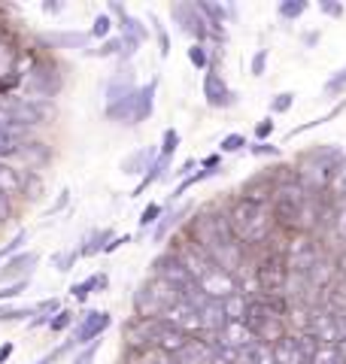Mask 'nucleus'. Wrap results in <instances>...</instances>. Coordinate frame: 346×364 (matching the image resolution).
<instances>
[{
	"instance_id": "nucleus-1",
	"label": "nucleus",
	"mask_w": 346,
	"mask_h": 364,
	"mask_svg": "<svg viewBox=\"0 0 346 364\" xmlns=\"http://www.w3.org/2000/svg\"><path fill=\"white\" fill-rule=\"evenodd\" d=\"M228 215V225L234 237L240 243H249V246H258V243H268V237L273 231V210L271 203H256L249 198H237L231 203V210L225 213Z\"/></svg>"
},
{
	"instance_id": "nucleus-2",
	"label": "nucleus",
	"mask_w": 346,
	"mask_h": 364,
	"mask_svg": "<svg viewBox=\"0 0 346 364\" xmlns=\"http://www.w3.org/2000/svg\"><path fill=\"white\" fill-rule=\"evenodd\" d=\"M246 328L252 331V337L258 340V343H268L273 346L276 340H283L288 334L285 328V318L280 313H273L268 304H264L261 294L256 298H249V310H246Z\"/></svg>"
},
{
	"instance_id": "nucleus-3",
	"label": "nucleus",
	"mask_w": 346,
	"mask_h": 364,
	"mask_svg": "<svg viewBox=\"0 0 346 364\" xmlns=\"http://www.w3.org/2000/svg\"><path fill=\"white\" fill-rule=\"evenodd\" d=\"M322 255H325V252H322L319 243L313 240V234L295 231L292 240L283 246V261H285L288 273H301V277H307L310 267H313Z\"/></svg>"
},
{
	"instance_id": "nucleus-4",
	"label": "nucleus",
	"mask_w": 346,
	"mask_h": 364,
	"mask_svg": "<svg viewBox=\"0 0 346 364\" xmlns=\"http://www.w3.org/2000/svg\"><path fill=\"white\" fill-rule=\"evenodd\" d=\"M285 282H288V267L283 255H264L258 264H256V286L264 294H276V291H285Z\"/></svg>"
},
{
	"instance_id": "nucleus-5",
	"label": "nucleus",
	"mask_w": 346,
	"mask_h": 364,
	"mask_svg": "<svg viewBox=\"0 0 346 364\" xmlns=\"http://www.w3.org/2000/svg\"><path fill=\"white\" fill-rule=\"evenodd\" d=\"M170 16L179 25V31L192 33L198 43H204L206 33H210V25H206V18L201 16V9L194 6V4H177V6H170Z\"/></svg>"
},
{
	"instance_id": "nucleus-6",
	"label": "nucleus",
	"mask_w": 346,
	"mask_h": 364,
	"mask_svg": "<svg viewBox=\"0 0 346 364\" xmlns=\"http://www.w3.org/2000/svg\"><path fill=\"white\" fill-rule=\"evenodd\" d=\"M58 88H61V76H58V67H55V64L43 61V64H37V67L31 70V76H28V91H31L33 97H55Z\"/></svg>"
},
{
	"instance_id": "nucleus-7",
	"label": "nucleus",
	"mask_w": 346,
	"mask_h": 364,
	"mask_svg": "<svg viewBox=\"0 0 346 364\" xmlns=\"http://www.w3.org/2000/svg\"><path fill=\"white\" fill-rule=\"evenodd\" d=\"M155 277H161V279H167L170 286H177L179 289V294H186V291H192L198 282L192 279V273L182 267V261L177 258V255H164V258H158L155 261Z\"/></svg>"
},
{
	"instance_id": "nucleus-8",
	"label": "nucleus",
	"mask_w": 346,
	"mask_h": 364,
	"mask_svg": "<svg viewBox=\"0 0 346 364\" xmlns=\"http://www.w3.org/2000/svg\"><path fill=\"white\" fill-rule=\"evenodd\" d=\"M110 325H112V316H110V313H103V310H91V313H85L83 318H79L76 331H73L76 346H83V343H91V340H98L103 331H107Z\"/></svg>"
},
{
	"instance_id": "nucleus-9",
	"label": "nucleus",
	"mask_w": 346,
	"mask_h": 364,
	"mask_svg": "<svg viewBox=\"0 0 346 364\" xmlns=\"http://www.w3.org/2000/svg\"><path fill=\"white\" fill-rule=\"evenodd\" d=\"M204 97H206L210 107H231L234 104V95H231L228 82L222 79V73H219L216 67H210L206 76H204Z\"/></svg>"
},
{
	"instance_id": "nucleus-10",
	"label": "nucleus",
	"mask_w": 346,
	"mask_h": 364,
	"mask_svg": "<svg viewBox=\"0 0 346 364\" xmlns=\"http://www.w3.org/2000/svg\"><path fill=\"white\" fill-rule=\"evenodd\" d=\"M173 364H216V346L206 337H192L189 346L173 355Z\"/></svg>"
},
{
	"instance_id": "nucleus-11",
	"label": "nucleus",
	"mask_w": 346,
	"mask_h": 364,
	"mask_svg": "<svg viewBox=\"0 0 346 364\" xmlns=\"http://www.w3.org/2000/svg\"><path fill=\"white\" fill-rule=\"evenodd\" d=\"M33 264H37V252H19L13 258H6V264L0 267V282H6V279H31V270Z\"/></svg>"
},
{
	"instance_id": "nucleus-12",
	"label": "nucleus",
	"mask_w": 346,
	"mask_h": 364,
	"mask_svg": "<svg viewBox=\"0 0 346 364\" xmlns=\"http://www.w3.org/2000/svg\"><path fill=\"white\" fill-rule=\"evenodd\" d=\"M201 334H219L222 328L228 325V313H225V304L210 298L201 306Z\"/></svg>"
},
{
	"instance_id": "nucleus-13",
	"label": "nucleus",
	"mask_w": 346,
	"mask_h": 364,
	"mask_svg": "<svg viewBox=\"0 0 346 364\" xmlns=\"http://www.w3.org/2000/svg\"><path fill=\"white\" fill-rule=\"evenodd\" d=\"M273 364H307L301 346H298V334H285L283 340H276L271 346Z\"/></svg>"
},
{
	"instance_id": "nucleus-14",
	"label": "nucleus",
	"mask_w": 346,
	"mask_h": 364,
	"mask_svg": "<svg viewBox=\"0 0 346 364\" xmlns=\"http://www.w3.org/2000/svg\"><path fill=\"white\" fill-rule=\"evenodd\" d=\"M134 91H137V85H134V70H131V67H125V70H119V73L110 79L107 107H110V104H119V100H125V97H131Z\"/></svg>"
},
{
	"instance_id": "nucleus-15",
	"label": "nucleus",
	"mask_w": 346,
	"mask_h": 364,
	"mask_svg": "<svg viewBox=\"0 0 346 364\" xmlns=\"http://www.w3.org/2000/svg\"><path fill=\"white\" fill-rule=\"evenodd\" d=\"M0 195L9 198H25V182H21V170L0 161Z\"/></svg>"
},
{
	"instance_id": "nucleus-16",
	"label": "nucleus",
	"mask_w": 346,
	"mask_h": 364,
	"mask_svg": "<svg viewBox=\"0 0 346 364\" xmlns=\"http://www.w3.org/2000/svg\"><path fill=\"white\" fill-rule=\"evenodd\" d=\"M155 91H158V79H152L149 85H143L137 91V107H134V124L146 122L152 116V107H155Z\"/></svg>"
},
{
	"instance_id": "nucleus-17",
	"label": "nucleus",
	"mask_w": 346,
	"mask_h": 364,
	"mask_svg": "<svg viewBox=\"0 0 346 364\" xmlns=\"http://www.w3.org/2000/svg\"><path fill=\"white\" fill-rule=\"evenodd\" d=\"M161 152H155L152 146H143V149H137L131 158H125L122 161V173L128 176V173H143V170H149V164L155 161Z\"/></svg>"
},
{
	"instance_id": "nucleus-18",
	"label": "nucleus",
	"mask_w": 346,
	"mask_h": 364,
	"mask_svg": "<svg viewBox=\"0 0 346 364\" xmlns=\"http://www.w3.org/2000/svg\"><path fill=\"white\" fill-rule=\"evenodd\" d=\"M19 158L28 164V170H33V167H43L49 161V149H46V143H40V140H25L19 149Z\"/></svg>"
},
{
	"instance_id": "nucleus-19",
	"label": "nucleus",
	"mask_w": 346,
	"mask_h": 364,
	"mask_svg": "<svg viewBox=\"0 0 346 364\" xmlns=\"http://www.w3.org/2000/svg\"><path fill=\"white\" fill-rule=\"evenodd\" d=\"M225 304V313H228V322H246V310H249V298L243 291H231L228 298H222Z\"/></svg>"
},
{
	"instance_id": "nucleus-20",
	"label": "nucleus",
	"mask_w": 346,
	"mask_h": 364,
	"mask_svg": "<svg viewBox=\"0 0 346 364\" xmlns=\"http://www.w3.org/2000/svg\"><path fill=\"white\" fill-rule=\"evenodd\" d=\"M167 164H170V158H164V155H158V158H155V161H152V164H149V170H146V173H143V179H140V182H137V188H134V195H131V198H140V195H143V191H146L149 186H152V182H158L161 176H164V170H167Z\"/></svg>"
},
{
	"instance_id": "nucleus-21",
	"label": "nucleus",
	"mask_w": 346,
	"mask_h": 364,
	"mask_svg": "<svg viewBox=\"0 0 346 364\" xmlns=\"http://www.w3.org/2000/svg\"><path fill=\"white\" fill-rule=\"evenodd\" d=\"M134 306H137V316H161V304L155 301V294H152V289H149V282H146V286H140V291H137Z\"/></svg>"
},
{
	"instance_id": "nucleus-22",
	"label": "nucleus",
	"mask_w": 346,
	"mask_h": 364,
	"mask_svg": "<svg viewBox=\"0 0 346 364\" xmlns=\"http://www.w3.org/2000/svg\"><path fill=\"white\" fill-rule=\"evenodd\" d=\"M107 240H112V231H110V228H103V231H91V234L85 237V246H79V255L88 258V255L103 252V249H107Z\"/></svg>"
},
{
	"instance_id": "nucleus-23",
	"label": "nucleus",
	"mask_w": 346,
	"mask_h": 364,
	"mask_svg": "<svg viewBox=\"0 0 346 364\" xmlns=\"http://www.w3.org/2000/svg\"><path fill=\"white\" fill-rule=\"evenodd\" d=\"M194 6L201 9V16L206 18V25H210V31H219V33H222V25H225V6L210 4V0H198Z\"/></svg>"
},
{
	"instance_id": "nucleus-24",
	"label": "nucleus",
	"mask_w": 346,
	"mask_h": 364,
	"mask_svg": "<svg viewBox=\"0 0 346 364\" xmlns=\"http://www.w3.org/2000/svg\"><path fill=\"white\" fill-rule=\"evenodd\" d=\"M21 182H25V198H31V200H43L46 186H43V179H40L37 170H21Z\"/></svg>"
},
{
	"instance_id": "nucleus-25",
	"label": "nucleus",
	"mask_w": 346,
	"mask_h": 364,
	"mask_svg": "<svg viewBox=\"0 0 346 364\" xmlns=\"http://www.w3.org/2000/svg\"><path fill=\"white\" fill-rule=\"evenodd\" d=\"M95 289H107V273H100V277H88V279L79 282V286H70V294L76 301H85Z\"/></svg>"
},
{
	"instance_id": "nucleus-26",
	"label": "nucleus",
	"mask_w": 346,
	"mask_h": 364,
	"mask_svg": "<svg viewBox=\"0 0 346 364\" xmlns=\"http://www.w3.org/2000/svg\"><path fill=\"white\" fill-rule=\"evenodd\" d=\"M182 215H189V207L167 210V213H164V219H161V222H158V228H155V240H164V237L170 234V228H177V225H179Z\"/></svg>"
},
{
	"instance_id": "nucleus-27",
	"label": "nucleus",
	"mask_w": 346,
	"mask_h": 364,
	"mask_svg": "<svg viewBox=\"0 0 346 364\" xmlns=\"http://www.w3.org/2000/svg\"><path fill=\"white\" fill-rule=\"evenodd\" d=\"M91 40V33H79V31H67V33H52V43L67 46V49H85Z\"/></svg>"
},
{
	"instance_id": "nucleus-28",
	"label": "nucleus",
	"mask_w": 346,
	"mask_h": 364,
	"mask_svg": "<svg viewBox=\"0 0 346 364\" xmlns=\"http://www.w3.org/2000/svg\"><path fill=\"white\" fill-rule=\"evenodd\" d=\"M310 364H346V358L337 349V343H325V346H319V352L313 358H310Z\"/></svg>"
},
{
	"instance_id": "nucleus-29",
	"label": "nucleus",
	"mask_w": 346,
	"mask_h": 364,
	"mask_svg": "<svg viewBox=\"0 0 346 364\" xmlns=\"http://www.w3.org/2000/svg\"><path fill=\"white\" fill-rule=\"evenodd\" d=\"M122 37H131V40H137V43H143V40H146L143 21L134 18V16H125V18H122Z\"/></svg>"
},
{
	"instance_id": "nucleus-30",
	"label": "nucleus",
	"mask_w": 346,
	"mask_h": 364,
	"mask_svg": "<svg viewBox=\"0 0 346 364\" xmlns=\"http://www.w3.org/2000/svg\"><path fill=\"white\" fill-rule=\"evenodd\" d=\"M298 346H301L304 358H307V364H310V358H313L316 352H319V346H325V343H322V340H319L313 331H301V334H298Z\"/></svg>"
},
{
	"instance_id": "nucleus-31",
	"label": "nucleus",
	"mask_w": 346,
	"mask_h": 364,
	"mask_svg": "<svg viewBox=\"0 0 346 364\" xmlns=\"http://www.w3.org/2000/svg\"><path fill=\"white\" fill-rule=\"evenodd\" d=\"M33 310H37V318H33L31 325H49V322H52V313H61V304H58V301L52 298V301L37 304Z\"/></svg>"
},
{
	"instance_id": "nucleus-32",
	"label": "nucleus",
	"mask_w": 346,
	"mask_h": 364,
	"mask_svg": "<svg viewBox=\"0 0 346 364\" xmlns=\"http://www.w3.org/2000/svg\"><path fill=\"white\" fill-rule=\"evenodd\" d=\"M91 58H112V55H122V37L119 40H103L100 49H88Z\"/></svg>"
},
{
	"instance_id": "nucleus-33",
	"label": "nucleus",
	"mask_w": 346,
	"mask_h": 364,
	"mask_svg": "<svg viewBox=\"0 0 346 364\" xmlns=\"http://www.w3.org/2000/svg\"><path fill=\"white\" fill-rule=\"evenodd\" d=\"M25 140H16V136H9L0 131V158H19V149Z\"/></svg>"
},
{
	"instance_id": "nucleus-34",
	"label": "nucleus",
	"mask_w": 346,
	"mask_h": 364,
	"mask_svg": "<svg viewBox=\"0 0 346 364\" xmlns=\"http://www.w3.org/2000/svg\"><path fill=\"white\" fill-rule=\"evenodd\" d=\"M189 61L198 67V70H206V67H210V52H206L204 43H194L192 46V49H189Z\"/></svg>"
},
{
	"instance_id": "nucleus-35",
	"label": "nucleus",
	"mask_w": 346,
	"mask_h": 364,
	"mask_svg": "<svg viewBox=\"0 0 346 364\" xmlns=\"http://www.w3.org/2000/svg\"><path fill=\"white\" fill-rule=\"evenodd\" d=\"M307 13V0H283L280 4V16L283 18H298Z\"/></svg>"
},
{
	"instance_id": "nucleus-36",
	"label": "nucleus",
	"mask_w": 346,
	"mask_h": 364,
	"mask_svg": "<svg viewBox=\"0 0 346 364\" xmlns=\"http://www.w3.org/2000/svg\"><path fill=\"white\" fill-rule=\"evenodd\" d=\"M243 146H246V136H243V134H228V136H222L219 149H222L225 155H231V152H240Z\"/></svg>"
},
{
	"instance_id": "nucleus-37",
	"label": "nucleus",
	"mask_w": 346,
	"mask_h": 364,
	"mask_svg": "<svg viewBox=\"0 0 346 364\" xmlns=\"http://www.w3.org/2000/svg\"><path fill=\"white\" fill-rule=\"evenodd\" d=\"M177 149H179V134L173 131V128H167V131H164V136H161V155L170 158Z\"/></svg>"
},
{
	"instance_id": "nucleus-38",
	"label": "nucleus",
	"mask_w": 346,
	"mask_h": 364,
	"mask_svg": "<svg viewBox=\"0 0 346 364\" xmlns=\"http://www.w3.org/2000/svg\"><path fill=\"white\" fill-rule=\"evenodd\" d=\"M73 318H76V316H73L70 310H61V313H55V318L49 322V331H52V334H61L64 328H70V325H73Z\"/></svg>"
},
{
	"instance_id": "nucleus-39",
	"label": "nucleus",
	"mask_w": 346,
	"mask_h": 364,
	"mask_svg": "<svg viewBox=\"0 0 346 364\" xmlns=\"http://www.w3.org/2000/svg\"><path fill=\"white\" fill-rule=\"evenodd\" d=\"M295 104V95L292 91H280L276 97H271V112H288Z\"/></svg>"
},
{
	"instance_id": "nucleus-40",
	"label": "nucleus",
	"mask_w": 346,
	"mask_h": 364,
	"mask_svg": "<svg viewBox=\"0 0 346 364\" xmlns=\"http://www.w3.org/2000/svg\"><path fill=\"white\" fill-rule=\"evenodd\" d=\"M110 28H112V21H110V16H98L95 18V25H91V37H98V40H107V33H110Z\"/></svg>"
},
{
	"instance_id": "nucleus-41",
	"label": "nucleus",
	"mask_w": 346,
	"mask_h": 364,
	"mask_svg": "<svg viewBox=\"0 0 346 364\" xmlns=\"http://www.w3.org/2000/svg\"><path fill=\"white\" fill-rule=\"evenodd\" d=\"M161 213H164V207H158V203H149V207H146V210L140 213V228H149V225H155Z\"/></svg>"
},
{
	"instance_id": "nucleus-42",
	"label": "nucleus",
	"mask_w": 346,
	"mask_h": 364,
	"mask_svg": "<svg viewBox=\"0 0 346 364\" xmlns=\"http://www.w3.org/2000/svg\"><path fill=\"white\" fill-rule=\"evenodd\" d=\"M149 21H152V25H155V33H158V43H161V55H164V58H167V55H170V40H167V31H164V28H161V25H158V18H155V16H149Z\"/></svg>"
},
{
	"instance_id": "nucleus-43",
	"label": "nucleus",
	"mask_w": 346,
	"mask_h": 364,
	"mask_svg": "<svg viewBox=\"0 0 346 364\" xmlns=\"http://www.w3.org/2000/svg\"><path fill=\"white\" fill-rule=\"evenodd\" d=\"M28 289V279H21V282H13V286H6V289H0V301H9V298H19L21 291Z\"/></svg>"
},
{
	"instance_id": "nucleus-44",
	"label": "nucleus",
	"mask_w": 346,
	"mask_h": 364,
	"mask_svg": "<svg viewBox=\"0 0 346 364\" xmlns=\"http://www.w3.org/2000/svg\"><path fill=\"white\" fill-rule=\"evenodd\" d=\"M264 67H268V49H258L252 55V76H261Z\"/></svg>"
},
{
	"instance_id": "nucleus-45",
	"label": "nucleus",
	"mask_w": 346,
	"mask_h": 364,
	"mask_svg": "<svg viewBox=\"0 0 346 364\" xmlns=\"http://www.w3.org/2000/svg\"><path fill=\"white\" fill-rule=\"evenodd\" d=\"M271 134H273V122H271V116H268V119H261V122L256 124V136H258V143H264Z\"/></svg>"
},
{
	"instance_id": "nucleus-46",
	"label": "nucleus",
	"mask_w": 346,
	"mask_h": 364,
	"mask_svg": "<svg viewBox=\"0 0 346 364\" xmlns=\"http://www.w3.org/2000/svg\"><path fill=\"white\" fill-rule=\"evenodd\" d=\"M325 88H328V91H340V88H346V67H340V70L328 79V85H325Z\"/></svg>"
},
{
	"instance_id": "nucleus-47",
	"label": "nucleus",
	"mask_w": 346,
	"mask_h": 364,
	"mask_svg": "<svg viewBox=\"0 0 346 364\" xmlns=\"http://www.w3.org/2000/svg\"><path fill=\"white\" fill-rule=\"evenodd\" d=\"M319 9H322L325 16H331V18H340V16H343V6H340V4H331V0H322Z\"/></svg>"
},
{
	"instance_id": "nucleus-48",
	"label": "nucleus",
	"mask_w": 346,
	"mask_h": 364,
	"mask_svg": "<svg viewBox=\"0 0 346 364\" xmlns=\"http://www.w3.org/2000/svg\"><path fill=\"white\" fill-rule=\"evenodd\" d=\"M137 46H140L137 40H131V37H122V55H119V58H125V61H128V58H134Z\"/></svg>"
},
{
	"instance_id": "nucleus-49",
	"label": "nucleus",
	"mask_w": 346,
	"mask_h": 364,
	"mask_svg": "<svg viewBox=\"0 0 346 364\" xmlns=\"http://www.w3.org/2000/svg\"><path fill=\"white\" fill-rule=\"evenodd\" d=\"M95 355H98V343H91V346L83 349V355H79L73 364H91V361H95Z\"/></svg>"
},
{
	"instance_id": "nucleus-50",
	"label": "nucleus",
	"mask_w": 346,
	"mask_h": 364,
	"mask_svg": "<svg viewBox=\"0 0 346 364\" xmlns=\"http://www.w3.org/2000/svg\"><path fill=\"white\" fill-rule=\"evenodd\" d=\"M67 200H70V191H67V188H64V191H61V195H58V200H55V203H52V207H49V215H55V213H61V210L67 207Z\"/></svg>"
},
{
	"instance_id": "nucleus-51",
	"label": "nucleus",
	"mask_w": 346,
	"mask_h": 364,
	"mask_svg": "<svg viewBox=\"0 0 346 364\" xmlns=\"http://www.w3.org/2000/svg\"><path fill=\"white\" fill-rule=\"evenodd\" d=\"M252 155H280V149L271 146V143H256L252 146Z\"/></svg>"
},
{
	"instance_id": "nucleus-52",
	"label": "nucleus",
	"mask_w": 346,
	"mask_h": 364,
	"mask_svg": "<svg viewBox=\"0 0 346 364\" xmlns=\"http://www.w3.org/2000/svg\"><path fill=\"white\" fill-rule=\"evenodd\" d=\"M125 243H131V237L125 234V237H112V240L107 243V249H103V252H115V249H122Z\"/></svg>"
},
{
	"instance_id": "nucleus-53",
	"label": "nucleus",
	"mask_w": 346,
	"mask_h": 364,
	"mask_svg": "<svg viewBox=\"0 0 346 364\" xmlns=\"http://www.w3.org/2000/svg\"><path fill=\"white\" fill-rule=\"evenodd\" d=\"M4 222H9V200L0 195V225H4Z\"/></svg>"
},
{
	"instance_id": "nucleus-54",
	"label": "nucleus",
	"mask_w": 346,
	"mask_h": 364,
	"mask_svg": "<svg viewBox=\"0 0 346 364\" xmlns=\"http://www.w3.org/2000/svg\"><path fill=\"white\" fill-rule=\"evenodd\" d=\"M216 167H219V155L204 158V170H213V173H216Z\"/></svg>"
},
{
	"instance_id": "nucleus-55",
	"label": "nucleus",
	"mask_w": 346,
	"mask_h": 364,
	"mask_svg": "<svg viewBox=\"0 0 346 364\" xmlns=\"http://www.w3.org/2000/svg\"><path fill=\"white\" fill-rule=\"evenodd\" d=\"M9 355H13V343H4V346H0V364H4Z\"/></svg>"
},
{
	"instance_id": "nucleus-56",
	"label": "nucleus",
	"mask_w": 346,
	"mask_h": 364,
	"mask_svg": "<svg viewBox=\"0 0 346 364\" xmlns=\"http://www.w3.org/2000/svg\"><path fill=\"white\" fill-rule=\"evenodd\" d=\"M46 13H61V4H43Z\"/></svg>"
},
{
	"instance_id": "nucleus-57",
	"label": "nucleus",
	"mask_w": 346,
	"mask_h": 364,
	"mask_svg": "<svg viewBox=\"0 0 346 364\" xmlns=\"http://www.w3.org/2000/svg\"><path fill=\"white\" fill-rule=\"evenodd\" d=\"M192 167H194V161H186V164H182V167L177 170V173H179V176H186V173H189V170H192Z\"/></svg>"
}]
</instances>
